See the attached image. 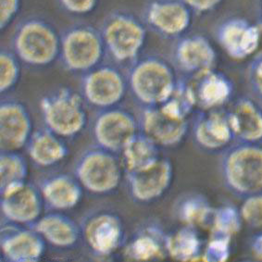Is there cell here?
Segmentation results:
<instances>
[{
    "label": "cell",
    "instance_id": "9c48e42d",
    "mask_svg": "<svg viewBox=\"0 0 262 262\" xmlns=\"http://www.w3.org/2000/svg\"><path fill=\"white\" fill-rule=\"evenodd\" d=\"M2 222L32 227L46 210L38 185L26 180L0 192Z\"/></svg>",
    "mask_w": 262,
    "mask_h": 262
},
{
    "label": "cell",
    "instance_id": "ffe728a7",
    "mask_svg": "<svg viewBox=\"0 0 262 262\" xmlns=\"http://www.w3.org/2000/svg\"><path fill=\"white\" fill-rule=\"evenodd\" d=\"M147 20L166 34H177L189 25L190 15L185 6L177 2H155L147 11Z\"/></svg>",
    "mask_w": 262,
    "mask_h": 262
},
{
    "label": "cell",
    "instance_id": "7c38bea8",
    "mask_svg": "<svg viewBox=\"0 0 262 262\" xmlns=\"http://www.w3.org/2000/svg\"><path fill=\"white\" fill-rule=\"evenodd\" d=\"M34 131L33 117L26 104L16 98H3L0 104V149L21 150Z\"/></svg>",
    "mask_w": 262,
    "mask_h": 262
},
{
    "label": "cell",
    "instance_id": "44dd1931",
    "mask_svg": "<svg viewBox=\"0 0 262 262\" xmlns=\"http://www.w3.org/2000/svg\"><path fill=\"white\" fill-rule=\"evenodd\" d=\"M158 144L139 131L120 153L123 169L127 173L144 170L159 159Z\"/></svg>",
    "mask_w": 262,
    "mask_h": 262
},
{
    "label": "cell",
    "instance_id": "9a60e30c",
    "mask_svg": "<svg viewBox=\"0 0 262 262\" xmlns=\"http://www.w3.org/2000/svg\"><path fill=\"white\" fill-rule=\"evenodd\" d=\"M38 186L49 210L73 209L83 199L84 188L74 174L52 173L40 180Z\"/></svg>",
    "mask_w": 262,
    "mask_h": 262
},
{
    "label": "cell",
    "instance_id": "30bf717a",
    "mask_svg": "<svg viewBox=\"0 0 262 262\" xmlns=\"http://www.w3.org/2000/svg\"><path fill=\"white\" fill-rule=\"evenodd\" d=\"M139 130V122L134 114L117 106L97 114L93 124V137L97 146L120 154Z\"/></svg>",
    "mask_w": 262,
    "mask_h": 262
},
{
    "label": "cell",
    "instance_id": "d6986e66",
    "mask_svg": "<svg viewBox=\"0 0 262 262\" xmlns=\"http://www.w3.org/2000/svg\"><path fill=\"white\" fill-rule=\"evenodd\" d=\"M229 178L238 189L255 191L262 187V152L246 149L231 158Z\"/></svg>",
    "mask_w": 262,
    "mask_h": 262
},
{
    "label": "cell",
    "instance_id": "d6a6232c",
    "mask_svg": "<svg viewBox=\"0 0 262 262\" xmlns=\"http://www.w3.org/2000/svg\"><path fill=\"white\" fill-rule=\"evenodd\" d=\"M245 217L249 223L262 225V199H253L245 207Z\"/></svg>",
    "mask_w": 262,
    "mask_h": 262
},
{
    "label": "cell",
    "instance_id": "5b68a950",
    "mask_svg": "<svg viewBox=\"0 0 262 262\" xmlns=\"http://www.w3.org/2000/svg\"><path fill=\"white\" fill-rule=\"evenodd\" d=\"M128 86L138 102L146 107L158 106L174 91V78L170 67L156 58L136 62L128 74Z\"/></svg>",
    "mask_w": 262,
    "mask_h": 262
},
{
    "label": "cell",
    "instance_id": "e0dca14e",
    "mask_svg": "<svg viewBox=\"0 0 262 262\" xmlns=\"http://www.w3.org/2000/svg\"><path fill=\"white\" fill-rule=\"evenodd\" d=\"M168 240L154 224H143L128 238L123 246V256L130 261H145L164 257Z\"/></svg>",
    "mask_w": 262,
    "mask_h": 262
},
{
    "label": "cell",
    "instance_id": "8fae6325",
    "mask_svg": "<svg viewBox=\"0 0 262 262\" xmlns=\"http://www.w3.org/2000/svg\"><path fill=\"white\" fill-rule=\"evenodd\" d=\"M0 246L6 261L35 262L44 257L48 242L33 227L1 222Z\"/></svg>",
    "mask_w": 262,
    "mask_h": 262
},
{
    "label": "cell",
    "instance_id": "7402d4cb",
    "mask_svg": "<svg viewBox=\"0 0 262 262\" xmlns=\"http://www.w3.org/2000/svg\"><path fill=\"white\" fill-rule=\"evenodd\" d=\"M188 88L194 105L203 107L221 102L227 94L225 83L208 70L198 73Z\"/></svg>",
    "mask_w": 262,
    "mask_h": 262
},
{
    "label": "cell",
    "instance_id": "ba28073f",
    "mask_svg": "<svg viewBox=\"0 0 262 262\" xmlns=\"http://www.w3.org/2000/svg\"><path fill=\"white\" fill-rule=\"evenodd\" d=\"M128 78L112 65H98L83 74L81 94L85 103L100 111L117 107L126 95Z\"/></svg>",
    "mask_w": 262,
    "mask_h": 262
},
{
    "label": "cell",
    "instance_id": "484cf974",
    "mask_svg": "<svg viewBox=\"0 0 262 262\" xmlns=\"http://www.w3.org/2000/svg\"><path fill=\"white\" fill-rule=\"evenodd\" d=\"M20 59L14 51L2 49L0 52V92L2 95L14 89L21 76Z\"/></svg>",
    "mask_w": 262,
    "mask_h": 262
},
{
    "label": "cell",
    "instance_id": "6da1fadb",
    "mask_svg": "<svg viewBox=\"0 0 262 262\" xmlns=\"http://www.w3.org/2000/svg\"><path fill=\"white\" fill-rule=\"evenodd\" d=\"M82 94L67 86L54 89L40 100L44 126L62 138H73L88 125V114Z\"/></svg>",
    "mask_w": 262,
    "mask_h": 262
},
{
    "label": "cell",
    "instance_id": "836d02e7",
    "mask_svg": "<svg viewBox=\"0 0 262 262\" xmlns=\"http://www.w3.org/2000/svg\"><path fill=\"white\" fill-rule=\"evenodd\" d=\"M192 8L199 10H208L216 3L217 0H185Z\"/></svg>",
    "mask_w": 262,
    "mask_h": 262
},
{
    "label": "cell",
    "instance_id": "ac0fdd59",
    "mask_svg": "<svg viewBox=\"0 0 262 262\" xmlns=\"http://www.w3.org/2000/svg\"><path fill=\"white\" fill-rule=\"evenodd\" d=\"M25 148L34 164L43 168L60 163L70 152L64 138L46 126L34 130Z\"/></svg>",
    "mask_w": 262,
    "mask_h": 262
},
{
    "label": "cell",
    "instance_id": "3957f363",
    "mask_svg": "<svg viewBox=\"0 0 262 262\" xmlns=\"http://www.w3.org/2000/svg\"><path fill=\"white\" fill-rule=\"evenodd\" d=\"M119 155L97 145L88 147L78 157L73 174L89 193L112 194L121 185L124 170Z\"/></svg>",
    "mask_w": 262,
    "mask_h": 262
},
{
    "label": "cell",
    "instance_id": "2e32d148",
    "mask_svg": "<svg viewBox=\"0 0 262 262\" xmlns=\"http://www.w3.org/2000/svg\"><path fill=\"white\" fill-rule=\"evenodd\" d=\"M54 248L69 249L82 240L81 225L58 210H49L32 226Z\"/></svg>",
    "mask_w": 262,
    "mask_h": 262
},
{
    "label": "cell",
    "instance_id": "e575fe53",
    "mask_svg": "<svg viewBox=\"0 0 262 262\" xmlns=\"http://www.w3.org/2000/svg\"><path fill=\"white\" fill-rule=\"evenodd\" d=\"M258 77L260 78L262 80V66L258 70Z\"/></svg>",
    "mask_w": 262,
    "mask_h": 262
},
{
    "label": "cell",
    "instance_id": "277c9868",
    "mask_svg": "<svg viewBox=\"0 0 262 262\" xmlns=\"http://www.w3.org/2000/svg\"><path fill=\"white\" fill-rule=\"evenodd\" d=\"M105 51L101 32L91 25H76L62 35L59 58L69 72L84 74L100 65Z\"/></svg>",
    "mask_w": 262,
    "mask_h": 262
},
{
    "label": "cell",
    "instance_id": "1f68e13d",
    "mask_svg": "<svg viewBox=\"0 0 262 262\" xmlns=\"http://www.w3.org/2000/svg\"><path fill=\"white\" fill-rule=\"evenodd\" d=\"M64 10L72 14L86 15L97 9L99 0H58Z\"/></svg>",
    "mask_w": 262,
    "mask_h": 262
},
{
    "label": "cell",
    "instance_id": "4316f807",
    "mask_svg": "<svg viewBox=\"0 0 262 262\" xmlns=\"http://www.w3.org/2000/svg\"><path fill=\"white\" fill-rule=\"evenodd\" d=\"M199 248L196 234L190 228L182 229L168 239V251L170 256L180 260L193 258L199 252Z\"/></svg>",
    "mask_w": 262,
    "mask_h": 262
},
{
    "label": "cell",
    "instance_id": "f546056e",
    "mask_svg": "<svg viewBox=\"0 0 262 262\" xmlns=\"http://www.w3.org/2000/svg\"><path fill=\"white\" fill-rule=\"evenodd\" d=\"M257 42V34L255 31H245L241 28L233 27L226 32V43L233 51L242 50L244 52L251 51Z\"/></svg>",
    "mask_w": 262,
    "mask_h": 262
},
{
    "label": "cell",
    "instance_id": "8992f818",
    "mask_svg": "<svg viewBox=\"0 0 262 262\" xmlns=\"http://www.w3.org/2000/svg\"><path fill=\"white\" fill-rule=\"evenodd\" d=\"M103 40L106 50L118 63L131 62L145 44L146 30L140 20L126 11H116L103 24Z\"/></svg>",
    "mask_w": 262,
    "mask_h": 262
},
{
    "label": "cell",
    "instance_id": "4dcf8cb0",
    "mask_svg": "<svg viewBox=\"0 0 262 262\" xmlns=\"http://www.w3.org/2000/svg\"><path fill=\"white\" fill-rule=\"evenodd\" d=\"M21 0H0V29L10 26L19 13Z\"/></svg>",
    "mask_w": 262,
    "mask_h": 262
},
{
    "label": "cell",
    "instance_id": "cb8c5ba5",
    "mask_svg": "<svg viewBox=\"0 0 262 262\" xmlns=\"http://www.w3.org/2000/svg\"><path fill=\"white\" fill-rule=\"evenodd\" d=\"M29 165L19 151L0 152V192L28 180Z\"/></svg>",
    "mask_w": 262,
    "mask_h": 262
},
{
    "label": "cell",
    "instance_id": "5bb4252c",
    "mask_svg": "<svg viewBox=\"0 0 262 262\" xmlns=\"http://www.w3.org/2000/svg\"><path fill=\"white\" fill-rule=\"evenodd\" d=\"M139 128L158 145L173 146L185 136L186 122L185 118L162 105L147 107L139 121Z\"/></svg>",
    "mask_w": 262,
    "mask_h": 262
},
{
    "label": "cell",
    "instance_id": "52a82bcc",
    "mask_svg": "<svg viewBox=\"0 0 262 262\" xmlns=\"http://www.w3.org/2000/svg\"><path fill=\"white\" fill-rule=\"evenodd\" d=\"M81 225L82 240L97 257H111L126 242L122 217L112 209H98L86 215Z\"/></svg>",
    "mask_w": 262,
    "mask_h": 262
},
{
    "label": "cell",
    "instance_id": "4fadbf2b",
    "mask_svg": "<svg viewBox=\"0 0 262 262\" xmlns=\"http://www.w3.org/2000/svg\"><path fill=\"white\" fill-rule=\"evenodd\" d=\"M128 193L134 202L150 203L161 196L170 186L172 169L170 162L160 159L144 170L127 173Z\"/></svg>",
    "mask_w": 262,
    "mask_h": 262
},
{
    "label": "cell",
    "instance_id": "603a6c76",
    "mask_svg": "<svg viewBox=\"0 0 262 262\" xmlns=\"http://www.w3.org/2000/svg\"><path fill=\"white\" fill-rule=\"evenodd\" d=\"M212 58V51L203 39H187L183 41L177 49L180 66L188 72L199 73L208 70Z\"/></svg>",
    "mask_w": 262,
    "mask_h": 262
},
{
    "label": "cell",
    "instance_id": "f1b7e54d",
    "mask_svg": "<svg viewBox=\"0 0 262 262\" xmlns=\"http://www.w3.org/2000/svg\"><path fill=\"white\" fill-rule=\"evenodd\" d=\"M177 212L182 221L190 225H194L200 224L204 220L206 207L202 199L198 196H191L180 202Z\"/></svg>",
    "mask_w": 262,
    "mask_h": 262
},
{
    "label": "cell",
    "instance_id": "7a4b0ae2",
    "mask_svg": "<svg viewBox=\"0 0 262 262\" xmlns=\"http://www.w3.org/2000/svg\"><path fill=\"white\" fill-rule=\"evenodd\" d=\"M61 37L58 31L46 19H25L15 31L13 51L23 63L28 66L47 67L59 57Z\"/></svg>",
    "mask_w": 262,
    "mask_h": 262
},
{
    "label": "cell",
    "instance_id": "83f0119b",
    "mask_svg": "<svg viewBox=\"0 0 262 262\" xmlns=\"http://www.w3.org/2000/svg\"><path fill=\"white\" fill-rule=\"evenodd\" d=\"M233 126L239 135L254 139L262 135V120L248 105L238 107L233 117Z\"/></svg>",
    "mask_w": 262,
    "mask_h": 262
},
{
    "label": "cell",
    "instance_id": "d4e9b609",
    "mask_svg": "<svg viewBox=\"0 0 262 262\" xmlns=\"http://www.w3.org/2000/svg\"><path fill=\"white\" fill-rule=\"evenodd\" d=\"M195 138L206 147H216L228 138V130L217 116H210L200 121L195 127Z\"/></svg>",
    "mask_w": 262,
    "mask_h": 262
}]
</instances>
